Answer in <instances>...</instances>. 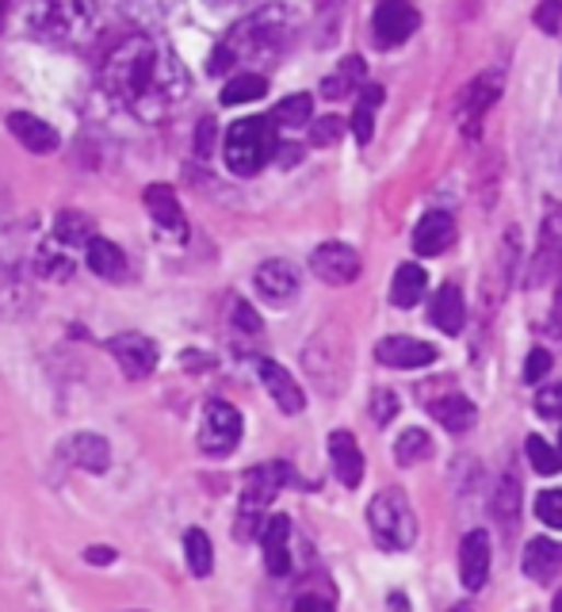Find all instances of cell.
<instances>
[{
  "mask_svg": "<svg viewBox=\"0 0 562 612\" xmlns=\"http://www.w3.org/2000/svg\"><path fill=\"white\" fill-rule=\"evenodd\" d=\"M100 81H104L107 96L115 104H123L130 115L146 123L165 119L192 92V77H187L184 61L176 58V50L165 38L146 35V31L127 35L107 54Z\"/></svg>",
  "mask_w": 562,
  "mask_h": 612,
  "instance_id": "6da1fadb",
  "label": "cell"
},
{
  "mask_svg": "<svg viewBox=\"0 0 562 612\" xmlns=\"http://www.w3.org/2000/svg\"><path fill=\"white\" fill-rule=\"evenodd\" d=\"M291 38V12L284 4H268V8H256L253 15L238 20L226 38L215 46L210 54V73L222 77L238 66H264V61H276L279 50L287 46Z\"/></svg>",
  "mask_w": 562,
  "mask_h": 612,
  "instance_id": "7a4b0ae2",
  "label": "cell"
},
{
  "mask_svg": "<svg viewBox=\"0 0 562 612\" xmlns=\"http://www.w3.org/2000/svg\"><path fill=\"white\" fill-rule=\"evenodd\" d=\"M23 27L54 46H81L96 31V0H20Z\"/></svg>",
  "mask_w": 562,
  "mask_h": 612,
  "instance_id": "3957f363",
  "label": "cell"
},
{
  "mask_svg": "<svg viewBox=\"0 0 562 612\" xmlns=\"http://www.w3.org/2000/svg\"><path fill=\"white\" fill-rule=\"evenodd\" d=\"M226 169L238 176H253L261 173L264 165L276 153V123L264 119V115H253V119H238L230 130H226Z\"/></svg>",
  "mask_w": 562,
  "mask_h": 612,
  "instance_id": "277c9868",
  "label": "cell"
},
{
  "mask_svg": "<svg viewBox=\"0 0 562 612\" xmlns=\"http://www.w3.org/2000/svg\"><path fill=\"white\" fill-rule=\"evenodd\" d=\"M368 529L382 552H410L417 540V513L402 490H382L368 506Z\"/></svg>",
  "mask_w": 562,
  "mask_h": 612,
  "instance_id": "5b68a950",
  "label": "cell"
},
{
  "mask_svg": "<svg viewBox=\"0 0 562 612\" xmlns=\"http://www.w3.org/2000/svg\"><path fill=\"white\" fill-rule=\"evenodd\" d=\"M287 483V467L284 463H261L245 475V486H241V509L238 521H233V536L238 540H253L256 529H264V509L276 501L279 486Z\"/></svg>",
  "mask_w": 562,
  "mask_h": 612,
  "instance_id": "8992f818",
  "label": "cell"
},
{
  "mask_svg": "<svg viewBox=\"0 0 562 612\" xmlns=\"http://www.w3.org/2000/svg\"><path fill=\"white\" fill-rule=\"evenodd\" d=\"M241 440V414L222 399H210L203 406V425H199V452L210 460H222L238 448Z\"/></svg>",
  "mask_w": 562,
  "mask_h": 612,
  "instance_id": "52a82bcc",
  "label": "cell"
},
{
  "mask_svg": "<svg viewBox=\"0 0 562 612\" xmlns=\"http://www.w3.org/2000/svg\"><path fill=\"white\" fill-rule=\"evenodd\" d=\"M559 268H562V207L551 204L548 215H543L540 245H536V253H532L525 284L528 288H543L548 280H555Z\"/></svg>",
  "mask_w": 562,
  "mask_h": 612,
  "instance_id": "ba28073f",
  "label": "cell"
},
{
  "mask_svg": "<svg viewBox=\"0 0 562 612\" xmlns=\"http://www.w3.org/2000/svg\"><path fill=\"white\" fill-rule=\"evenodd\" d=\"M107 348H112L115 363H119L127 379H146L158 371V340H150L146 333H119V337L107 340Z\"/></svg>",
  "mask_w": 562,
  "mask_h": 612,
  "instance_id": "9c48e42d",
  "label": "cell"
},
{
  "mask_svg": "<svg viewBox=\"0 0 562 612\" xmlns=\"http://www.w3.org/2000/svg\"><path fill=\"white\" fill-rule=\"evenodd\" d=\"M310 268L322 284H333V288H345L360 276V253L345 242H325L310 253Z\"/></svg>",
  "mask_w": 562,
  "mask_h": 612,
  "instance_id": "30bf717a",
  "label": "cell"
},
{
  "mask_svg": "<svg viewBox=\"0 0 562 612\" xmlns=\"http://www.w3.org/2000/svg\"><path fill=\"white\" fill-rule=\"evenodd\" d=\"M417 23L421 15L413 4H405V0H382L371 15V35L379 46H398L417 31Z\"/></svg>",
  "mask_w": 562,
  "mask_h": 612,
  "instance_id": "8fae6325",
  "label": "cell"
},
{
  "mask_svg": "<svg viewBox=\"0 0 562 612\" xmlns=\"http://www.w3.org/2000/svg\"><path fill=\"white\" fill-rule=\"evenodd\" d=\"M256 376H261L264 391L272 394V402H276L284 414H302V406H307V394H302V386L295 383V376L284 368V363L276 360H256Z\"/></svg>",
  "mask_w": 562,
  "mask_h": 612,
  "instance_id": "7c38bea8",
  "label": "cell"
},
{
  "mask_svg": "<svg viewBox=\"0 0 562 612\" xmlns=\"http://www.w3.org/2000/svg\"><path fill=\"white\" fill-rule=\"evenodd\" d=\"M253 284H256V291H261L268 303H276V307H284V303H291L295 296H299V273H295V265L291 261H264L261 268H256V276H253Z\"/></svg>",
  "mask_w": 562,
  "mask_h": 612,
  "instance_id": "4fadbf2b",
  "label": "cell"
},
{
  "mask_svg": "<svg viewBox=\"0 0 562 612\" xmlns=\"http://www.w3.org/2000/svg\"><path fill=\"white\" fill-rule=\"evenodd\" d=\"M375 356H379V363H387V368L413 371V368H428V363L436 360V348L417 337H387L375 345Z\"/></svg>",
  "mask_w": 562,
  "mask_h": 612,
  "instance_id": "5bb4252c",
  "label": "cell"
},
{
  "mask_svg": "<svg viewBox=\"0 0 562 612\" xmlns=\"http://www.w3.org/2000/svg\"><path fill=\"white\" fill-rule=\"evenodd\" d=\"M486 578H490V536L482 529H474L459 544V582L467 590H482Z\"/></svg>",
  "mask_w": 562,
  "mask_h": 612,
  "instance_id": "9a60e30c",
  "label": "cell"
},
{
  "mask_svg": "<svg viewBox=\"0 0 562 612\" xmlns=\"http://www.w3.org/2000/svg\"><path fill=\"white\" fill-rule=\"evenodd\" d=\"M261 547H264V567H268V575L284 578L287 570H291V521H287L284 513L272 517L261 529Z\"/></svg>",
  "mask_w": 562,
  "mask_h": 612,
  "instance_id": "2e32d148",
  "label": "cell"
},
{
  "mask_svg": "<svg viewBox=\"0 0 562 612\" xmlns=\"http://www.w3.org/2000/svg\"><path fill=\"white\" fill-rule=\"evenodd\" d=\"M8 130H12L15 142L31 153H54L58 150V130H54L46 119H38V115H31V112L8 115Z\"/></svg>",
  "mask_w": 562,
  "mask_h": 612,
  "instance_id": "e0dca14e",
  "label": "cell"
},
{
  "mask_svg": "<svg viewBox=\"0 0 562 612\" xmlns=\"http://www.w3.org/2000/svg\"><path fill=\"white\" fill-rule=\"evenodd\" d=\"M142 199H146V211L153 215V222H158L165 234H173V238H184L187 234L181 199H176V192L169 188V184H150Z\"/></svg>",
  "mask_w": 562,
  "mask_h": 612,
  "instance_id": "ac0fdd59",
  "label": "cell"
},
{
  "mask_svg": "<svg viewBox=\"0 0 562 612\" xmlns=\"http://www.w3.org/2000/svg\"><path fill=\"white\" fill-rule=\"evenodd\" d=\"M451 242H456V222L444 211H428L425 219L417 222V230H413V250H417L421 257H440Z\"/></svg>",
  "mask_w": 562,
  "mask_h": 612,
  "instance_id": "d6986e66",
  "label": "cell"
},
{
  "mask_svg": "<svg viewBox=\"0 0 562 612\" xmlns=\"http://www.w3.org/2000/svg\"><path fill=\"white\" fill-rule=\"evenodd\" d=\"M330 463H333V475L341 478V483L353 490V486H360L364 478V455H360V444H356L353 432L337 429L330 437Z\"/></svg>",
  "mask_w": 562,
  "mask_h": 612,
  "instance_id": "ffe728a7",
  "label": "cell"
},
{
  "mask_svg": "<svg viewBox=\"0 0 562 612\" xmlns=\"http://www.w3.org/2000/svg\"><path fill=\"white\" fill-rule=\"evenodd\" d=\"M520 567H525V575L532 578V582H551V578L562 570V544L559 540H548V536L528 540Z\"/></svg>",
  "mask_w": 562,
  "mask_h": 612,
  "instance_id": "44dd1931",
  "label": "cell"
},
{
  "mask_svg": "<svg viewBox=\"0 0 562 612\" xmlns=\"http://www.w3.org/2000/svg\"><path fill=\"white\" fill-rule=\"evenodd\" d=\"M69 455H73L77 467L89 471V475H104V471L112 467V444H107L100 432H77V437L69 440Z\"/></svg>",
  "mask_w": 562,
  "mask_h": 612,
  "instance_id": "7402d4cb",
  "label": "cell"
},
{
  "mask_svg": "<svg viewBox=\"0 0 562 612\" xmlns=\"http://www.w3.org/2000/svg\"><path fill=\"white\" fill-rule=\"evenodd\" d=\"M54 242L66 245L69 253L84 250L89 253V245L96 242V227H92V219H84L81 211H61L58 219H54Z\"/></svg>",
  "mask_w": 562,
  "mask_h": 612,
  "instance_id": "603a6c76",
  "label": "cell"
},
{
  "mask_svg": "<svg viewBox=\"0 0 562 612\" xmlns=\"http://www.w3.org/2000/svg\"><path fill=\"white\" fill-rule=\"evenodd\" d=\"M463 296H459V288H440L433 299V307H428V317H433V325L440 333H448V337H456L459 330H463Z\"/></svg>",
  "mask_w": 562,
  "mask_h": 612,
  "instance_id": "cb8c5ba5",
  "label": "cell"
},
{
  "mask_svg": "<svg viewBox=\"0 0 562 612\" xmlns=\"http://www.w3.org/2000/svg\"><path fill=\"white\" fill-rule=\"evenodd\" d=\"M497 96H502V73H482L479 81H471V89H467L463 100H459V115H463V123L479 119Z\"/></svg>",
  "mask_w": 562,
  "mask_h": 612,
  "instance_id": "d4e9b609",
  "label": "cell"
},
{
  "mask_svg": "<svg viewBox=\"0 0 562 612\" xmlns=\"http://www.w3.org/2000/svg\"><path fill=\"white\" fill-rule=\"evenodd\" d=\"M84 261H89V268L100 280H123L127 276V253L115 242H107V238H96L89 245V253H84Z\"/></svg>",
  "mask_w": 562,
  "mask_h": 612,
  "instance_id": "484cf974",
  "label": "cell"
},
{
  "mask_svg": "<svg viewBox=\"0 0 562 612\" xmlns=\"http://www.w3.org/2000/svg\"><path fill=\"white\" fill-rule=\"evenodd\" d=\"M433 417L448 432H467L474 425V417H479V409H474V402H467L463 394H448V399L433 402Z\"/></svg>",
  "mask_w": 562,
  "mask_h": 612,
  "instance_id": "4316f807",
  "label": "cell"
},
{
  "mask_svg": "<svg viewBox=\"0 0 562 612\" xmlns=\"http://www.w3.org/2000/svg\"><path fill=\"white\" fill-rule=\"evenodd\" d=\"M428 280L421 265H402L394 273V284H390V303L394 307H417L421 296H425Z\"/></svg>",
  "mask_w": 562,
  "mask_h": 612,
  "instance_id": "83f0119b",
  "label": "cell"
},
{
  "mask_svg": "<svg viewBox=\"0 0 562 612\" xmlns=\"http://www.w3.org/2000/svg\"><path fill=\"white\" fill-rule=\"evenodd\" d=\"M264 92H268V81H264V73H233L230 81H226L222 89V104L233 107V104H253V100H261Z\"/></svg>",
  "mask_w": 562,
  "mask_h": 612,
  "instance_id": "f1b7e54d",
  "label": "cell"
},
{
  "mask_svg": "<svg viewBox=\"0 0 562 612\" xmlns=\"http://www.w3.org/2000/svg\"><path fill=\"white\" fill-rule=\"evenodd\" d=\"M184 555H187V570L195 578H207L215 570V547H210V536L203 529L184 532Z\"/></svg>",
  "mask_w": 562,
  "mask_h": 612,
  "instance_id": "f546056e",
  "label": "cell"
},
{
  "mask_svg": "<svg viewBox=\"0 0 562 612\" xmlns=\"http://www.w3.org/2000/svg\"><path fill=\"white\" fill-rule=\"evenodd\" d=\"M433 455V440H428L425 429H405L402 437L394 440V460L398 467H413V463L428 460Z\"/></svg>",
  "mask_w": 562,
  "mask_h": 612,
  "instance_id": "4dcf8cb0",
  "label": "cell"
},
{
  "mask_svg": "<svg viewBox=\"0 0 562 612\" xmlns=\"http://www.w3.org/2000/svg\"><path fill=\"white\" fill-rule=\"evenodd\" d=\"M310 112H314V100H310L307 92H295V96L279 100L276 112H272V123H276V127H287V130L307 127V123H310Z\"/></svg>",
  "mask_w": 562,
  "mask_h": 612,
  "instance_id": "1f68e13d",
  "label": "cell"
},
{
  "mask_svg": "<svg viewBox=\"0 0 562 612\" xmlns=\"http://www.w3.org/2000/svg\"><path fill=\"white\" fill-rule=\"evenodd\" d=\"M360 81H364V61L360 58H345L337 73L322 81V96L325 100H341V96H348V92H353Z\"/></svg>",
  "mask_w": 562,
  "mask_h": 612,
  "instance_id": "d6a6232c",
  "label": "cell"
},
{
  "mask_svg": "<svg viewBox=\"0 0 562 612\" xmlns=\"http://www.w3.org/2000/svg\"><path fill=\"white\" fill-rule=\"evenodd\" d=\"M379 104H382V89H379V84H368V89H364V96H360V104H356V112H353V135H356V142H360V146L371 142L375 107H379Z\"/></svg>",
  "mask_w": 562,
  "mask_h": 612,
  "instance_id": "836d02e7",
  "label": "cell"
},
{
  "mask_svg": "<svg viewBox=\"0 0 562 612\" xmlns=\"http://www.w3.org/2000/svg\"><path fill=\"white\" fill-rule=\"evenodd\" d=\"M112 4L135 23H161L181 0H112Z\"/></svg>",
  "mask_w": 562,
  "mask_h": 612,
  "instance_id": "e575fe53",
  "label": "cell"
},
{
  "mask_svg": "<svg viewBox=\"0 0 562 612\" xmlns=\"http://www.w3.org/2000/svg\"><path fill=\"white\" fill-rule=\"evenodd\" d=\"M517 513H520V483L513 475H505L494 490V517L505 529H513V524H517Z\"/></svg>",
  "mask_w": 562,
  "mask_h": 612,
  "instance_id": "d590c367",
  "label": "cell"
},
{
  "mask_svg": "<svg viewBox=\"0 0 562 612\" xmlns=\"http://www.w3.org/2000/svg\"><path fill=\"white\" fill-rule=\"evenodd\" d=\"M525 452H528V463H532L540 475H559V471H562V452H559V448H551L543 437H528Z\"/></svg>",
  "mask_w": 562,
  "mask_h": 612,
  "instance_id": "8d00e7d4",
  "label": "cell"
},
{
  "mask_svg": "<svg viewBox=\"0 0 562 612\" xmlns=\"http://www.w3.org/2000/svg\"><path fill=\"white\" fill-rule=\"evenodd\" d=\"M536 517H540L548 529H562V490H543L536 498Z\"/></svg>",
  "mask_w": 562,
  "mask_h": 612,
  "instance_id": "74e56055",
  "label": "cell"
},
{
  "mask_svg": "<svg viewBox=\"0 0 562 612\" xmlns=\"http://www.w3.org/2000/svg\"><path fill=\"white\" fill-rule=\"evenodd\" d=\"M341 135H345V123H341L337 115L314 119V127H310V142H314V146H333Z\"/></svg>",
  "mask_w": 562,
  "mask_h": 612,
  "instance_id": "f35d334b",
  "label": "cell"
},
{
  "mask_svg": "<svg viewBox=\"0 0 562 612\" xmlns=\"http://www.w3.org/2000/svg\"><path fill=\"white\" fill-rule=\"evenodd\" d=\"M536 27H540L543 35H559V27H562V0H543V4L536 8Z\"/></svg>",
  "mask_w": 562,
  "mask_h": 612,
  "instance_id": "ab89813d",
  "label": "cell"
},
{
  "mask_svg": "<svg viewBox=\"0 0 562 612\" xmlns=\"http://www.w3.org/2000/svg\"><path fill=\"white\" fill-rule=\"evenodd\" d=\"M230 317H233V325H238L241 333H261V317H256V310L249 307L245 299H233Z\"/></svg>",
  "mask_w": 562,
  "mask_h": 612,
  "instance_id": "60d3db41",
  "label": "cell"
},
{
  "mask_svg": "<svg viewBox=\"0 0 562 612\" xmlns=\"http://www.w3.org/2000/svg\"><path fill=\"white\" fill-rule=\"evenodd\" d=\"M548 371H551L548 348H532V353H528V360H525V379H528V383H540Z\"/></svg>",
  "mask_w": 562,
  "mask_h": 612,
  "instance_id": "b9f144b4",
  "label": "cell"
},
{
  "mask_svg": "<svg viewBox=\"0 0 562 612\" xmlns=\"http://www.w3.org/2000/svg\"><path fill=\"white\" fill-rule=\"evenodd\" d=\"M536 409H540L543 417H562V383L543 386V391L536 394Z\"/></svg>",
  "mask_w": 562,
  "mask_h": 612,
  "instance_id": "7bdbcfd3",
  "label": "cell"
},
{
  "mask_svg": "<svg viewBox=\"0 0 562 612\" xmlns=\"http://www.w3.org/2000/svg\"><path fill=\"white\" fill-rule=\"evenodd\" d=\"M210 150H215V119H199V127H195V153L210 158Z\"/></svg>",
  "mask_w": 562,
  "mask_h": 612,
  "instance_id": "ee69618b",
  "label": "cell"
},
{
  "mask_svg": "<svg viewBox=\"0 0 562 612\" xmlns=\"http://www.w3.org/2000/svg\"><path fill=\"white\" fill-rule=\"evenodd\" d=\"M295 612H333V605L325 598H318V593H302V598L295 601Z\"/></svg>",
  "mask_w": 562,
  "mask_h": 612,
  "instance_id": "f6af8a7d",
  "label": "cell"
},
{
  "mask_svg": "<svg viewBox=\"0 0 562 612\" xmlns=\"http://www.w3.org/2000/svg\"><path fill=\"white\" fill-rule=\"evenodd\" d=\"M84 559H89L92 567H107V563H115L119 555H115L112 547H89V552H84Z\"/></svg>",
  "mask_w": 562,
  "mask_h": 612,
  "instance_id": "bcb514c9",
  "label": "cell"
},
{
  "mask_svg": "<svg viewBox=\"0 0 562 612\" xmlns=\"http://www.w3.org/2000/svg\"><path fill=\"white\" fill-rule=\"evenodd\" d=\"M390 417H394V399H390V394H379V409H375V422L387 425Z\"/></svg>",
  "mask_w": 562,
  "mask_h": 612,
  "instance_id": "7dc6e473",
  "label": "cell"
},
{
  "mask_svg": "<svg viewBox=\"0 0 562 612\" xmlns=\"http://www.w3.org/2000/svg\"><path fill=\"white\" fill-rule=\"evenodd\" d=\"M387 609H390V612H410V601H405L402 593H390V598H387Z\"/></svg>",
  "mask_w": 562,
  "mask_h": 612,
  "instance_id": "c3c4849f",
  "label": "cell"
},
{
  "mask_svg": "<svg viewBox=\"0 0 562 612\" xmlns=\"http://www.w3.org/2000/svg\"><path fill=\"white\" fill-rule=\"evenodd\" d=\"M210 8H238V4H249V0H207Z\"/></svg>",
  "mask_w": 562,
  "mask_h": 612,
  "instance_id": "681fc988",
  "label": "cell"
},
{
  "mask_svg": "<svg viewBox=\"0 0 562 612\" xmlns=\"http://www.w3.org/2000/svg\"><path fill=\"white\" fill-rule=\"evenodd\" d=\"M4 12H8V0H0V27H4Z\"/></svg>",
  "mask_w": 562,
  "mask_h": 612,
  "instance_id": "f907efd6",
  "label": "cell"
},
{
  "mask_svg": "<svg viewBox=\"0 0 562 612\" xmlns=\"http://www.w3.org/2000/svg\"><path fill=\"white\" fill-rule=\"evenodd\" d=\"M551 612H562V590H559V598H555V605H551Z\"/></svg>",
  "mask_w": 562,
  "mask_h": 612,
  "instance_id": "816d5d0a",
  "label": "cell"
},
{
  "mask_svg": "<svg viewBox=\"0 0 562 612\" xmlns=\"http://www.w3.org/2000/svg\"><path fill=\"white\" fill-rule=\"evenodd\" d=\"M451 612H474L471 605H456V609H451Z\"/></svg>",
  "mask_w": 562,
  "mask_h": 612,
  "instance_id": "f5cc1de1",
  "label": "cell"
},
{
  "mask_svg": "<svg viewBox=\"0 0 562 612\" xmlns=\"http://www.w3.org/2000/svg\"><path fill=\"white\" fill-rule=\"evenodd\" d=\"M559 444H562V432H559Z\"/></svg>",
  "mask_w": 562,
  "mask_h": 612,
  "instance_id": "db71d44e",
  "label": "cell"
}]
</instances>
